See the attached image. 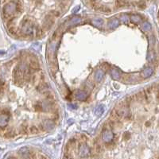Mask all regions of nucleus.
<instances>
[{
	"mask_svg": "<svg viewBox=\"0 0 159 159\" xmlns=\"http://www.w3.org/2000/svg\"><path fill=\"white\" fill-rule=\"evenodd\" d=\"M103 75H104V73L103 70H98L97 72L95 73V80L97 82H100L101 80H102L103 77Z\"/></svg>",
	"mask_w": 159,
	"mask_h": 159,
	"instance_id": "nucleus-14",
	"label": "nucleus"
},
{
	"mask_svg": "<svg viewBox=\"0 0 159 159\" xmlns=\"http://www.w3.org/2000/svg\"><path fill=\"white\" fill-rule=\"evenodd\" d=\"M22 33L25 36H31L33 33V24L30 20L24 19L22 21Z\"/></svg>",
	"mask_w": 159,
	"mask_h": 159,
	"instance_id": "nucleus-2",
	"label": "nucleus"
},
{
	"mask_svg": "<svg viewBox=\"0 0 159 159\" xmlns=\"http://www.w3.org/2000/svg\"><path fill=\"white\" fill-rule=\"evenodd\" d=\"M90 153V150L88 146L85 145V144H83V145H81L80 147V153L82 157H86Z\"/></svg>",
	"mask_w": 159,
	"mask_h": 159,
	"instance_id": "nucleus-5",
	"label": "nucleus"
},
{
	"mask_svg": "<svg viewBox=\"0 0 159 159\" xmlns=\"http://www.w3.org/2000/svg\"><path fill=\"white\" fill-rule=\"evenodd\" d=\"M127 4H128V2L127 0H116V2H115V5H116L117 7H126Z\"/></svg>",
	"mask_w": 159,
	"mask_h": 159,
	"instance_id": "nucleus-20",
	"label": "nucleus"
},
{
	"mask_svg": "<svg viewBox=\"0 0 159 159\" xmlns=\"http://www.w3.org/2000/svg\"><path fill=\"white\" fill-rule=\"evenodd\" d=\"M6 137L7 138H11V137H14V132L12 130H11L10 131H8L7 133H6Z\"/></svg>",
	"mask_w": 159,
	"mask_h": 159,
	"instance_id": "nucleus-29",
	"label": "nucleus"
},
{
	"mask_svg": "<svg viewBox=\"0 0 159 159\" xmlns=\"http://www.w3.org/2000/svg\"><path fill=\"white\" fill-rule=\"evenodd\" d=\"M50 13H51V14L52 16H55V17H59L60 16V13L58 11H51Z\"/></svg>",
	"mask_w": 159,
	"mask_h": 159,
	"instance_id": "nucleus-28",
	"label": "nucleus"
},
{
	"mask_svg": "<svg viewBox=\"0 0 159 159\" xmlns=\"http://www.w3.org/2000/svg\"><path fill=\"white\" fill-rule=\"evenodd\" d=\"M96 150H97L98 153H101V152H103V148L101 146H98L97 147H96Z\"/></svg>",
	"mask_w": 159,
	"mask_h": 159,
	"instance_id": "nucleus-32",
	"label": "nucleus"
},
{
	"mask_svg": "<svg viewBox=\"0 0 159 159\" xmlns=\"http://www.w3.org/2000/svg\"><path fill=\"white\" fill-rule=\"evenodd\" d=\"M87 97H88V95H87V94L83 91H78L76 93V98L78 100L84 101L87 99Z\"/></svg>",
	"mask_w": 159,
	"mask_h": 159,
	"instance_id": "nucleus-8",
	"label": "nucleus"
},
{
	"mask_svg": "<svg viewBox=\"0 0 159 159\" xmlns=\"http://www.w3.org/2000/svg\"><path fill=\"white\" fill-rule=\"evenodd\" d=\"M79 9H80V7H77V8H75V9L73 10V12H75V11H77Z\"/></svg>",
	"mask_w": 159,
	"mask_h": 159,
	"instance_id": "nucleus-33",
	"label": "nucleus"
},
{
	"mask_svg": "<svg viewBox=\"0 0 159 159\" xmlns=\"http://www.w3.org/2000/svg\"><path fill=\"white\" fill-rule=\"evenodd\" d=\"M120 18H121V20L124 22L126 21H127V16L126 15V14H123V15H121L120 16Z\"/></svg>",
	"mask_w": 159,
	"mask_h": 159,
	"instance_id": "nucleus-31",
	"label": "nucleus"
},
{
	"mask_svg": "<svg viewBox=\"0 0 159 159\" xmlns=\"http://www.w3.org/2000/svg\"><path fill=\"white\" fill-rule=\"evenodd\" d=\"M44 128L48 130V131H51L54 128V123L50 119H46L44 121Z\"/></svg>",
	"mask_w": 159,
	"mask_h": 159,
	"instance_id": "nucleus-9",
	"label": "nucleus"
},
{
	"mask_svg": "<svg viewBox=\"0 0 159 159\" xmlns=\"http://www.w3.org/2000/svg\"><path fill=\"white\" fill-rule=\"evenodd\" d=\"M103 23V21L102 18H95L91 21V24L96 27H101Z\"/></svg>",
	"mask_w": 159,
	"mask_h": 159,
	"instance_id": "nucleus-15",
	"label": "nucleus"
},
{
	"mask_svg": "<svg viewBox=\"0 0 159 159\" xmlns=\"http://www.w3.org/2000/svg\"><path fill=\"white\" fill-rule=\"evenodd\" d=\"M99 9L103 12H111L110 8H108V7H105V6H100Z\"/></svg>",
	"mask_w": 159,
	"mask_h": 159,
	"instance_id": "nucleus-26",
	"label": "nucleus"
},
{
	"mask_svg": "<svg viewBox=\"0 0 159 159\" xmlns=\"http://www.w3.org/2000/svg\"><path fill=\"white\" fill-rule=\"evenodd\" d=\"M23 78L25 79L26 81L29 82L31 80V73L30 71L27 67H25V69H23Z\"/></svg>",
	"mask_w": 159,
	"mask_h": 159,
	"instance_id": "nucleus-10",
	"label": "nucleus"
},
{
	"mask_svg": "<svg viewBox=\"0 0 159 159\" xmlns=\"http://www.w3.org/2000/svg\"><path fill=\"white\" fill-rule=\"evenodd\" d=\"M138 7H139V8H142V9L145 8V7H146V3H145V2H144V1H141L140 3H138Z\"/></svg>",
	"mask_w": 159,
	"mask_h": 159,
	"instance_id": "nucleus-30",
	"label": "nucleus"
},
{
	"mask_svg": "<svg viewBox=\"0 0 159 159\" xmlns=\"http://www.w3.org/2000/svg\"><path fill=\"white\" fill-rule=\"evenodd\" d=\"M19 152H20V154L25 155L23 157H26V158L30 157L29 156H27V154H30V150H29L28 147H22L21 150H19Z\"/></svg>",
	"mask_w": 159,
	"mask_h": 159,
	"instance_id": "nucleus-18",
	"label": "nucleus"
},
{
	"mask_svg": "<svg viewBox=\"0 0 159 159\" xmlns=\"http://www.w3.org/2000/svg\"><path fill=\"white\" fill-rule=\"evenodd\" d=\"M37 89L39 91H41V92L43 91V93H45L49 91V86H48L47 84H40L37 87Z\"/></svg>",
	"mask_w": 159,
	"mask_h": 159,
	"instance_id": "nucleus-16",
	"label": "nucleus"
},
{
	"mask_svg": "<svg viewBox=\"0 0 159 159\" xmlns=\"http://www.w3.org/2000/svg\"><path fill=\"white\" fill-rule=\"evenodd\" d=\"M131 20L133 22H139L141 20L140 17H139L138 15H136V14H134V15H131Z\"/></svg>",
	"mask_w": 159,
	"mask_h": 159,
	"instance_id": "nucleus-24",
	"label": "nucleus"
},
{
	"mask_svg": "<svg viewBox=\"0 0 159 159\" xmlns=\"http://www.w3.org/2000/svg\"><path fill=\"white\" fill-rule=\"evenodd\" d=\"M104 111H105V108H104L103 106L99 105V107H97V108L95 109V113L96 115H98V116H100V115H102L103 114Z\"/></svg>",
	"mask_w": 159,
	"mask_h": 159,
	"instance_id": "nucleus-19",
	"label": "nucleus"
},
{
	"mask_svg": "<svg viewBox=\"0 0 159 159\" xmlns=\"http://www.w3.org/2000/svg\"><path fill=\"white\" fill-rule=\"evenodd\" d=\"M116 113L118 114L119 116H121V117H124V116H127L129 113V109L127 107H125V106H123V107L118 108L116 111Z\"/></svg>",
	"mask_w": 159,
	"mask_h": 159,
	"instance_id": "nucleus-6",
	"label": "nucleus"
},
{
	"mask_svg": "<svg viewBox=\"0 0 159 159\" xmlns=\"http://www.w3.org/2000/svg\"><path fill=\"white\" fill-rule=\"evenodd\" d=\"M114 135H113V133L110 131V130H106V131H103V141L106 142H111L113 139Z\"/></svg>",
	"mask_w": 159,
	"mask_h": 159,
	"instance_id": "nucleus-4",
	"label": "nucleus"
},
{
	"mask_svg": "<svg viewBox=\"0 0 159 159\" xmlns=\"http://www.w3.org/2000/svg\"><path fill=\"white\" fill-rule=\"evenodd\" d=\"M81 21V18H79V17H75V18H73L71 19V20H69L68 22L66 23V26H75L76 25V24L80 23Z\"/></svg>",
	"mask_w": 159,
	"mask_h": 159,
	"instance_id": "nucleus-12",
	"label": "nucleus"
},
{
	"mask_svg": "<svg viewBox=\"0 0 159 159\" xmlns=\"http://www.w3.org/2000/svg\"><path fill=\"white\" fill-rule=\"evenodd\" d=\"M18 9V4L15 2H10L7 3L3 8V15L5 19L11 20L13 15L15 14Z\"/></svg>",
	"mask_w": 159,
	"mask_h": 159,
	"instance_id": "nucleus-1",
	"label": "nucleus"
},
{
	"mask_svg": "<svg viewBox=\"0 0 159 159\" xmlns=\"http://www.w3.org/2000/svg\"><path fill=\"white\" fill-rule=\"evenodd\" d=\"M54 18H52V15L51 14H48V15L45 16V21L43 22L42 29L44 30H49L52 27V26L54 25Z\"/></svg>",
	"mask_w": 159,
	"mask_h": 159,
	"instance_id": "nucleus-3",
	"label": "nucleus"
},
{
	"mask_svg": "<svg viewBox=\"0 0 159 159\" xmlns=\"http://www.w3.org/2000/svg\"><path fill=\"white\" fill-rule=\"evenodd\" d=\"M119 22L118 19L112 18L108 22V26L110 29H115V28H116L119 26Z\"/></svg>",
	"mask_w": 159,
	"mask_h": 159,
	"instance_id": "nucleus-11",
	"label": "nucleus"
},
{
	"mask_svg": "<svg viewBox=\"0 0 159 159\" xmlns=\"http://www.w3.org/2000/svg\"><path fill=\"white\" fill-rule=\"evenodd\" d=\"M153 74V69L151 68H146L145 69L142 73V76L143 78H148Z\"/></svg>",
	"mask_w": 159,
	"mask_h": 159,
	"instance_id": "nucleus-13",
	"label": "nucleus"
},
{
	"mask_svg": "<svg viewBox=\"0 0 159 159\" xmlns=\"http://www.w3.org/2000/svg\"><path fill=\"white\" fill-rule=\"evenodd\" d=\"M30 69H33V70H37V69H39L40 66H39V63H38L37 61L32 60L30 62Z\"/></svg>",
	"mask_w": 159,
	"mask_h": 159,
	"instance_id": "nucleus-17",
	"label": "nucleus"
},
{
	"mask_svg": "<svg viewBox=\"0 0 159 159\" xmlns=\"http://www.w3.org/2000/svg\"><path fill=\"white\" fill-rule=\"evenodd\" d=\"M30 132L32 134H37L39 132V129L37 128L36 127H30Z\"/></svg>",
	"mask_w": 159,
	"mask_h": 159,
	"instance_id": "nucleus-25",
	"label": "nucleus"
},
{
	"mask_svg": "<svg viewBox=\"0 0 159 159\" xmlns=\"http://www.w3.org/2000/svg\"><path fill=\"white\" fill-rule=\"evenodd\" d=\"M8 120H9V115L7 114H2L1 117H0V126H1L2 129H3L7 125Z\"/></svg>",
	"mask_w": 159,
	"mask_h": 159,
	"instance_id": "nucleus-7",
	"label": "nucleus"
},
{
	"mask_svg": "<svg viewBox=\"0 0 159 159\" xmlns=\"http://www.w3.org/2000/svg\"><path fill=\"white\" fill-rule=\"evenodd\" d=\"M111 76H112V78H113V79L116 80H119V77H120L119 73V72H118L116 69H113L111 70Z\"/></svg>",
	"mask_w": 159,
	"mask_h": 159,
	"instance_id": "nucleus-21",
	"label": "nucleus"
},
{
	"mask_svg": "<svg viewBox=\"0 0 159 159\" xmlns=\"http://www.w3.org/2000/svg\"><path fill=\"white\" fill-rule=\"evenodd\" d=\"M142 30H145V31H149V30H151V25H150V24L148 22H143V23H142Z\"/></svg>",
	"mask_w": 159,
	"mask_h": 159,
	"instance_id": "nucleus-22",
	"label": "nucleus"
},
{
	"mask_svg": "<svg viewBox=\"0 0 159 159\" xmlns=\"http://www.w3.org/2000/svg\"><path fill=\"white\" fill-rule=\"evenodd\" d=\"M8 30H9V32L11 33H14V34L16 33V29H15V27H14V26H10L9 29H8Z\"/></svg>",
	"mask_w": 159,
	"mask_h": 159,
	"instance_id": "nucleus-27",
	"label": "nucleus"
},
{
	"mask_svg": "<svg viewBox=\"0 0 159 159\" xmlns=\"http://www.w3.org/2000/svg\"><path fill=\"white\" fill-rule=\"evenodd\" d=\"M43 32H44V30H43L42 28L37 26V30H36V33H37V37H40L43 35Z\"/></svg>",
	"mask_w": 159,
	"mask_h": 159,
	"instance_id": "nucleus-23",
	"label": "nucleus"
}]
</instances>
